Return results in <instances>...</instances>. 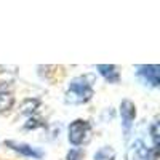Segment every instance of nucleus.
<instances>
[{"instance_id":"1","label":"nucleus","mask_w":160,"mask_h":160,"mask_svg":"<svg viewBox=\"0 0 160 160\" xmlns=\"http://www.w3.org/2000/svg\"><path fill=\"white\" fill-rule=\"evenodd\" d=\"M68 102L72 104H83L91 99L93 96V87L90 83L88 77H75L71 80L68 88Z\"/></svg>"},{"instance_id":"5","label":"nucleus","mask_w":160,"mask_h":160,"mask_svg":"<svg viewBox=\"0 0 160 160\" xmlns=\"http://www.w3.org/2000/svg\"><path fill=\"white\" fill-rule=\"evenodd\" d=\"M7 146L11 148L13 151H16L26 157H32V158H42L43 157V152L34 148L31 144H26V142H16V141H7Z\"/></svg>"},{"instance_id":"4","label":"nucleus","mask_w":160,"mask_h":160,"mask_svg":"<svg viewBox=\"0 0 160 160\" xmlns=\"http://www.w3.org/2000/svg\"><path fill=\"white\" fill-rule=\"evenodd\" d=\"M120 117H122V127L123 130L128 133L133 122H135V117H136V108L135 104H133L131 101L125 99L122 101V104H120Z\"/></svg>"},{"instance_id":"8","label":"nucleus","mask_w":160,"mask_h":160,"mask_svg":"<svg viewBox=\"0 0 160 160\" xmlns=\"http://www.w3.org/2000/svg\"><path fill=\"white\" fill-rule=\"evenodd\" d=\"M114 158H115V151L109 146H104V148L95 152V160H114Z\"/></svg>"},{"instance_id":"6","label":"nucleus","mask_w":160,"mask_h":160,"mask_svg":"<svg viewBox=\"0 0 160 160\" xmlns=\"http://www.w3.org/2000/svg\"><path fill=\"white\" fill-rule=\"evenodd\" d=\"M139 75L144 77V80H148V83L152 87H158V66L151 64V66H139Z\"/></svg>"},{"instance_id":"2","label":"nucleus","mask_w":160,"mask_h":160,"mask_svg":"<svg viewBox=\"0 0 160 160\" xmlns=\"http://www.w3.org/2000/svg\"><path fill=\"white\" fill-rule=\"evenodd\" d=\"M91 136V127L87 120H74V122L69 125L68 130V138L69 142L74 146H82L85 142H88Z\"/></svg>"},{"instance_id":"10","label":"nucleus","mask_w":160,"mask_h":160,"mask_svg":"<svg viewBox=\"0 0 160 160\" xmlns=\"http://www.w3.org/2000/svg\"><path fill=\"white\" fill-rule=\"evenodd\" d=\"M78 157H80V151L78 149H72L68 154V160H78Z\"/></svg>"},{"instance_id":"9","label":"nucleus","mask_w":160,"mask_h":160,"mask_svg":"<svg viewBox=\"0 0 160 160\" xmlns=\"http://www.w3.org/2000/svg\"><path fill=\"white\" fill-rule=\"evenodd\" d=\"M151 135H152V141H154V149L157 151L158 149V122L157 120L151 127Z\"/></svg>"},{"instance_id":"3","label":"nucleus","mask_w":160,"mask_h":160,"mask_svg":"<svg viewBox=\"0 0 160 160\" xmlns=\"http://www.w3.org/2000/svg\"><path fill=\"white\" fill-rule=\"evenodd\" d=\"M127 160H152L149 148L141 139L133 141L127 149Z\"/></svg>"},{"instance_id":"7","label":"nucleus","mask_w":160,"mask_h":160,"mask_svg":"<svg viewBox=\"0 0 160 160\" xmlns=\"http://www.w3.org/2000/svg\"><path fill=\"white\" fill-rule=\"evenodd\" d=\"M98 71H99V74H101L106 80H109L111 83H117V82H118V78H120L118 71H117L115 66H109V64H99V66H98Z\"/></svg>"}]
</instances>
